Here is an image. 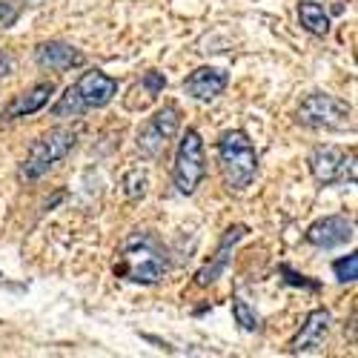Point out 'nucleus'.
Wrapping results in <instances>:
<instances>
[{
  "instance_id": "nucleus-1",
  "label": "nucleus",
  "mask_w": 358,
  "mask_h": 358,
  "mask_svg": "<svg viewBox=\"0 0 358 358\" xmlns=\"http://www.w3.org/2000/svg\"><path fill=\"white\" fill-rule=\"evenodd\" d=\"M169 270L166 250L149 232H138L124 244L121 261L115 264V275H121L135 284H158Z\"/></svg>"
},
{
  "instance_id": "nucleus-2",
  "label": "nucleus",
  "mask_w": 358,
  "mask_h": 358,
  "mask_svg": "<svg viewBox=\"0 0 358 358\" xmlns=\"http://www.w3.org/2000/svg\"><path fill=\"white\" fill-rule=\"evenodd\" d=\"M115 95H117V80L101 69H89L57 98V103L52 106V115L55 117H78L89 109H103Z\"/></svg>"
},
{
  "instance_id": "nucleus-3",
  "label": "nucleus",
  "mask_w": 358,
  "mask_h": 358,
  "mask_svg": "<svg viewBox=\"0 0 358 358\" xmlns=\"http://www.w3.org/2000/svg\"><path fill=\"white\" fill-rule=\"evenodd\" d=\"M218 166L227 189L241 192L258 175V152L244 129H229L218 141Z\"/></svg>"
},
{
  "instance_id": "nucleus-4",
  "label": "nucleus",
  "mask_w": 358,
  "mask_h": 358,
  "mask_svg": "<svg viewBox=\"0 0 358 358\" xmlns=\"http://www.w3.org/2000/svg\"><path fill=\"white\" fill-rule=\"evenodd\" d=\"M78 143V129L72 127H55L49 132H43L20 164V178L26 181H38L41 175H46L57 161H64Z\"/></svg>"
},
{
  "instance_id": "nucleus-5",
  "label": "nucleus",
  "mask_w": 358,
  "mask_h": 358,
  "mask_svg": "<svg viewBox=\"0 0 358 358\" xmlns=\"http://www.w3.org/2000/svg\"><path fill=\"white\" fill-rule=\"evenodd\" d=\"M298 124L307 129H324V132H344L352 127V106L336 95L313 92L298 106Z\"/></svg>"
},
{
  "instance_id": "nucleus-6",
  "label": "nucleus",
  "mask_w": 358,
  "mask_h": 358,
  "mask_svg": "<svg viewBox=\"0 0 358 358\" xmlns=\"http://www.w3.org/2000/svg\"><path fill=\"white\" fill-rule=\"evenodd\" d=\"M206 178V155H203V141L198 129H187L181 143H178V155L172 166V184L181 195H192L201 181Z\"/></svg>"
},
{
  "instance_id": "nucleus-7",
  "label": "nucleus",
  "mask_w": 358,
  "mask_h": 358,
  "mask_svg": "<svg viewBox=\"0 0 358 358\" xmlns=\"http://www.w3.org/2000/svg\"><path fill=\"white\" fill-rule=\"evenodd\" d=\"M310 172L324 187H352L355 184V152L341 146H315L310 158Z\"/></svg>"
},
{
  "instance_id": "nucleus-8",
  "label": "nucleus",
  "mask_w": 358,
  "mask_h": 358,
  "mask_svg": "<svg viewBox=\"0 0 358 358\" xmlns=\"http://www.w3.org/2000/svg\"><path fill=\"white\" fill-rule=\"evenodd\" d=\"M181 129V109L175 103H166L164 109H158L149 121L138 129V149L146 158H161L166 152L169 141Z\"/></svg>"
},
{
  "instance_id": "nucleus-9",
  "label": "nucleus",
  "mask_w": 358,
  "mask_h": 358,
  "mask_svg": "<svg viewBox=\"0 0 358 358\" xmlns=\"http://www.w3.org/2000/svg\"><path fill=\"white\" fill-rule=\"evenodd\" d=\"M355 235V224L344 215H327V218H318L315 224L307 227L304 238L307 244H313L315 250H336V247H344L347 241H352Z\"/></svg>"
},
{
  "instance_id": "nucleus-10",
  "label": "nucleus",
  "mask_w": 358,
  "mask_h": 358,
  "mask_svg": "<svg viewBox=\"0 0 358 358\" xmlns=\"http://www.w3.org/2000/svg\"><path fill=\"white\" fill-rule=\"evenodd\" d=\"M333 330V313L330 310H313L304 321V327L298 330V336L289 341V352L292 355H301V352H321V347L327 344V336Z\"/></svg>"
},
{
  "instance_id": "nucleus-11",
  "label": "nucleus",
  "mask_w": 358,
  "mask_h": 358,
  "mask_svg": "<svg viewBox=\"0 0 358 358\" xmlns=\"http://www.w3.org/2000/svg\"><path fill=\"white\" fill-rule=\"evenodd\" d=\"M247 232H250V229H247L244 224H235V227H229V229L224 232V238H221V244H218L213 261L206 264V266H201V270L195 273V287H213V284L227 273V266H229V261H232V250H235V244L241 241Z\"/></svg>"
},
{
  "instance_id": "nucleus-12",
  "label": "nucleus",
  "mask_w": 358,
  "mask_h": 358,
  "mask_svg": "<svg viewBox=\"0 0 358 358\" xmlns=\"http://www.w3.org/2000/svg\"><path fill=\"white\" fill-rule=\"evenodd\" d=\"M35 64L49 72H69L86 64V55L64 41H46L35 49Z\"/></svg>"
},
{
  "instance_id": "nucleus-13",
  "label": "nucleus",
  "mask_w": 358,
  "mask_h": 358,
  "mask_svg": "<svg viewBox=\"0 0 358 358\" xmlns=\"http://www.w3.org/2000/svg\"><path fill=\"white\" fill-rule=\"evenodd\" d=\"M229 83V75L224 69H213V66H201L195 69L187 80H184V92L195 101H215Z\"/></svg>"
},
{
  "instance_id": "nucleus-14",
  "label": "nucleus",
  "mask_w": 358,
  "mask_h": 358,
  "mask_svg": "<svg viewBox=\"0 0 358 358\" xmlns=\"http://www.w3.org/2000/svg\"><path fill=\"white\" fill-rule=\"evenodd\" d=\"M52 92H55V83L52 80H41L32 89H26V92L15 95L12 103L3 109V121H15V117H26V115L43 109L49 103V95Z\"/></svg>"
},
{
  "instance_id": "nucleus-15",
  "label": "nucleus",
  "mask_w": 358,
  "mask_h": 358,
  "mask_svg": "<svg viewBox=\"0 0 358 358\" xmlns=\"http://www.w3.org/2000/svg\"><path fill=\"white\" fill-rule=\"evenodd\" d=\"M298 20H301V26L315 38L330 35V15H327L324 6L315 3V0H301V3H298Z\"/></svg>"
},
{
  "instance_id": "nucleus-16",
  "label": "nucleus",
  "mask_w": 358,
  "mask_h": 358,
  "mask_svg": "<svg viewBox=\"0 0 358 358\" xmlns=\"http://www.w3.org/2000/svg\"><path fill=\"white\" fill-rule=\"evenodd\" d=\"M232 315H235V321H238V327H241L244 333H255V330H261V318L255 315V310L244 301V298H232Z\"/></svg>"
},
{
  "instance_id": "nucleus-17",
  "label": "nucleus",
  "mask_w": 358,
  "mask_h": 358,
  "mask_svg": "<svg viewBox=\"0 0 358 358\" xmlns=\"http://www.w3.org/2000/svg\"><path fill=\"white\" fill-rule=\"evenodd\" d=\"M146 184H149L146 172H141V169L127 172V178H124V192H127V198H132V201L143 198V195H146Z\"/></svg>"
},
{
  "instance_id": "nucleus-18",
  "label": "nucleus",
  "mask_w": 358,
  "mask_h": 358,
  "mask_svg": "<svg viewBox=\"0 0 358 358\" xmlns=\"http://www.w3.org/2000/svg\"><path fill=\"white\" fill-rule=\"evenodd\" d=\"M333 273H336V278H338L341 284H352V281L358 278V258H355V252L347 255V258H338V261L333 264Z\"/></svg>"
},
{
  "instance_id": "nucleus-19",
  "label": "nucleus",
  "mask_w": 358,
  "mask_h": 358,
  "mask_svg": "<svg viewBox=\"0 0 358 358\" xmlns=\"http://www.w3.org/2000/svg\"><path fill=\"white\" fill-rule=\"evenodd\" d=\"M281 275H287L284 281H287V284H292V287H304V289H318V281H310L307 275H298V273H292L289 266H281Z\"/></svg>"
},
{
  "instance_id": "nucleus-20",
  "label": "nucleus",
  "mask_w": 358,
  "mask_h": 358,
  "mask_svg": "<svg viewBox=\"0 0 358 358\" xmlns=\"http://www.w3.org/2000/svg\"><path fill=\"white\" fill-rule=\"evenodd\" d=\"M17 9L12 6V3H0V29H9L15 20H17Z\"/></svg>"
},
{
  "instance_id": "nucleus-21",
  "label": "nucleus",
  "mask_w": 358,
  "mask_h": 358,
  "mask_svg": "<svg viewBox=\"0 0 358 358\" xmlns=\"http://www.w3.org/2000/svg\"><path fill=\"white\" fill-rule=\"evenodd\" d=\"M143 83H146V89H149V95H155V92H161V89L166 86V78H164L161 72H149V75L143 78Z\"/></svg>"
},
{
  "instance_id": "nucleus-22",
  "label": "nucleus",
  "mask_w": 358,
  "mask_h": 358,
  "mask_svg": "<svg viewBox=\"0 0 358 358\" xmlns=\"http://www.w3.org/2000/svg\"><path fill=\"white\" fill-rule=\"evenodd\" d=\"M12 69H15V57L9 52H0V78L12 75Z\"/></svg>"
}]
</instances>
